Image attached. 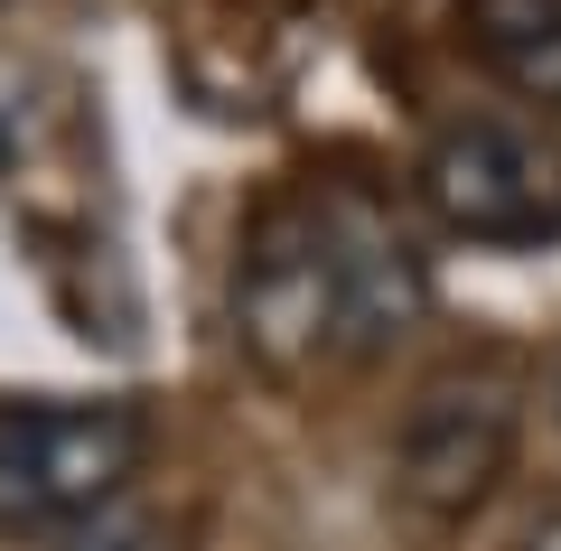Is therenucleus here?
Returning <instances> with one entry per match:
<instances>
[{"instance_id":"7","label":"nucleus","mask_w":561,"mask_h":551,"mask_svg":"<svg viewBox=\"0 0 561 551\" xmlns=\"http://www.w3.org/2000/svg\"><path fill=\"white\" fill-rule=\"evenodd\" d=\"M515 551H561V495H542V505H534V524L515 532Z\"/></svg>"},{"instance_id":"4","label":"nucleus","mask_w":561,"mask_h":551,"mask_svg":"<svg viewBox=\"0 0 561 551\" xmlns=\"http://www.w3.org/2000/svg\"><path fill=\"white\" fill-rule=\"evenodd\" d=\"M524 439V383L505 365H449L412 393L393 431V495L421 524H478L496 486L515 477Z\"/></svg>"},{"instance_id":"3","label":"nucleus","mask_w":561,"mask_h":551,"mask_svg":"<svg viewBox=\"0 0 561 551\" xmlns=\"http://www.w3.org/2000/svg\"><path fill=\"white\" fill-rule=\"evenodd\" d=\"M412 187L449 243H486V253L561 243V140L542 122H505V113L449 122L421 150Z\"/></svg>"},{"instance_id":"6","label":"nucleus","mask_w":561,"mask_h":551,"mask_svg":"<svg viewBox=\"0 0 561 551\" xmlns=\"http://www.w3.org/2000/svg\"><path fill=\"white\" fill-rule=\"evenodd\" d=\"M57 551H179V532L150 505H103V514H84L76 532H57Z\"/></svg>"},{"instance_id":"1","label":"nucleus","mask_w":561,"mask_h":551,"mask_svg":"<svg viewBox=\"0 0 561 551\" xmlns=\"http://www.w3.org/2000/svg\"><path fill=\"white\" fill-rule=\"evenodd\" d=\"M431 318V262L356 187H280L234 253V336L262 375L375 365Z\"/></svg>"},{"instance_id":"2","label":"nucleus","mask_w":561,"mask_h":551,"mask_svg":"<svg viewBox=\"0 0 561 551\" xmlns=\"http://www.w3.org/2000/svg\"><path fill=\"white\" fill-rule=\"evenodd\" d=\"M150 458L140 402H0V532H76Z\"/></svg>"},{"instance_id":"5","label":"nucleus","mask_w":561,"mask_h":551,"mask_svg":"<svg viewBox=\"0 0 561 551\" xmlns=\"http://www.w3.org/2000/svg\"><path fill=\"white\" fill-rule=\"evenodd\" d=\"M459 38L496 84L561 113V0H459Z\"/></svg>"}]
</instances>
